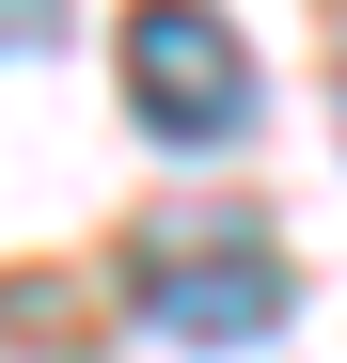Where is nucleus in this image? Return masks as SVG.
Wrapping results in <instances>:
<instances>
[{"label":"nucleus","mask_w":347,"mask_h":363,"mask_svg":"<svg viewBox=\"0 0 347 363\" xmlns=\"http://www.w3.org/2000/svg\"><path fill=\"white\" fill-rule=\"evenodd\" d=\"M64 16H47V0H0V48H47Z\"/></svg>","instance_id":"nucleus-3"},{"label":"nucleus","mask_w":347,"mask_h":363,"mask_svg":"<svg viewBox=\"0 0 347 363\" xmlns=\"http://www.w3.org/2000/svg\"><path fill=\"white\" fill-rule=\"evenodd\" d=\"M127 300H142V332L174 347H253L284 332V253H268V221H158L142 253H127Z\"/></svg>","instance_id":"nucleus-1"},{"label":"nucleus","mask_w":347,"mask_h":363,"mask_svg":"<svg viewBox=\"0 0 347 363\" xmlns=\"http://www.w3.org/2000/svg\"><path fill=\"white\" fill-rule=\"evenodd\" d=\"M127 111H142V143L221 158V143L253 127V48H237V16H221V0H142V16H127Z\"/></svg>","instance_id":"nucleus-2"}]
</instances>
